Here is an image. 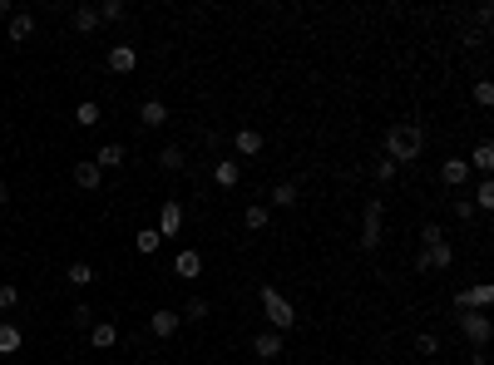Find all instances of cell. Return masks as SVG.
Returning a JSON list of instances; mask_svg holds the SVG:
<instances>
[{
    "label": "cell",
    "mask_w": 494,
    "mask_h": 365,
    "mask_svg": "<svg viewBox=\"0 0 494 365\" xmlns=\"http://www.w3.org/2000/svg\"><path fill=\"white\" fill-rule=\"evenodd\" d=\"M420 153H425V129H420V124L405 119V124H391V129H386V158H391L395 168L410 163V158H420Z\"/></svg>",
    "instance_id": "1"
},
{
    "label": "cell",
    "mask_w": 494,
    "mask_h": 365,
    "mask_svg": "<svg viewBox=\"0 0 494 365\" xmlns=\"http://www.w3.org/2000/svg\"><path fill=\"white\" fill-rule=\"evenodd\" d=\"M425 242H420V272H445L450 262H455V252H450V242H445V232L435 227V222H425V232H420Z\"/></svg>",
    "instance_id": "2"
},
{
    "label": "cell",
    "mask_w": 494,
    "mask_h": 365,
    "mask_svg": "<svg viewBox=\"0 0 494 365\" xmlns=\"http://www.w3.org/2000/svg\"><path fill=\"white\" fill-rule=\"evenodd\" d=\"M257 296H262V311H267V321H272L277 331H292V326H296V306H292V301H287L277 286H262Z\"/></svg>",
    "instance_id": "3"
},
{
    "label": "cell",
    "mask_w": 494,
    "mask_h": 365,
    "mask_svg": "<svg viewBox=\"0 0 494 365\" xmlns=\"http://www.w3.org/2000/svg\"><path fill=\"white\" fill-rule=\"evenodd\" d=\"M381 217H386V197H371L366 202V217H361V247L366 252L381 247Z\"/></svg>",
    "instance_id": "4"
},
{
    "label": "cell",
    "mask_w": 494,
    "mask_h": 365,
    "mask_svg": "<svg viewBox=\"0 0 494 365\" xmlns=\"http://www.w3.org/2000/svg\"><path fill=\"white\" fill-rule=\"evenodd\" d=\"M490 301H494V286H490V281H480V286H465V291L455 296V306H460V311H485Z\"/></svg>",
    "instance_id": "5"
},
{
    "label": "cell",
    "mask_w": 494,
    "mask_h": 365,
    "mask_svg": "<svg viewBox=\"0 0 494 365\" xmlns=\"http://www.w3.org/2000/svg\"><path fill=\"white\" fill-rule=\"evenodd\" d=\"M178 232H183V202L168 197L163 212H159V237H178Z\"/></svg>",
    "instance_id": "6"
},
{
    "label": "cell",
    "mask_w": 494,
    "mask_h": 365,
    "mask_svg": "<svg viewBox=\"0 0 494 365\" xmlns=\"http://www.w3.org/2000/svg\"><path fill=\"white\" fill-rule=\"evenodd\" d=\"M460 331H465L470 346H485V341H490V321L475 316V311H460Z\"/></svg>",
    "instance_id": "7"
},
{
    "label": "cell",
    "mask_w": 494,
    "mask_h": 365,
    "mask_svg": "<svg viewBox=\"0 0 494 365\" xmlns=\"http://www.w3.org/2000/svg\"><path fill=\"white\" fill-rule=\"evenodd\" d=\"M178 321H183L178 311H154V316H149V331H154L159 341H168V336L178 331Z\"/></svg>",
    "instance_id": "8"
},
{
    "label": "cell",
    "mask_w": 494,
    "mask_h": 365,
    "mask_svg": "<svg viewBox=\"0 0 494 365\" xmlns=\"http://www.w3.org/2000/svg\"><path fill=\"white\" fill-rule=\"evenodd\" d=\"M465 178H470V163H465V158H445V163H440V182H445V187H460Z\"/></svg>",
    "instance_id": "9"
},
{
    "label": "cell",
    "mask_w": 494,
    "mask_h": 365,
    "mask_svg": "<svg viewBox=\"0 0 494 365\" xmlns=\"http://www.w3.org/2000/svg\"><path fill=\"white\" fill-rule=\"evenodd\" d=\"M134 65H139L134 45H114V50H109V70H114V75H129Z\"/></svg>",
    "instance_id": "10"
},
{
    "label": "cell",
    "mask_w": 494,
    "mask_h": 365,
    "mask_svg": "<svg viewBox=\"0 0 494 365\" xmlns=\"http://www.w3.org/2000/svg\"><path fill=\"white\" fill-rule=\"evenodd\" d=\"M232 148H237L242 158H257V153H262V134H257V129H237Z\"/></svg>",
    "instance_id": "11"
},
{
    "label": "cell",
    "mask_w": 494,
    "mask_h": 365,
    "mask_svg": "<svg viewBox=\"0 0 494 365\" xmlns=\"http://www.w3.org/2000/svg\"><path fill=\"white\" fill-rule=\"evenodd\" d=\"M173 272L183 276V281H193V276L203 272V257H198L193 247H183V252H178V257H173Z\"/></svg>",
    "instance_id": "12"
},
{
    "label": "cell",
    "mask_w": 494,
    "mask_h": 365,
    "mask_svg": "<svg viewBox=\"0 0 494 365\" xmlns=\"http://www.w3.org/2000/svg\"><path fill=\"white\" fill-rule=\"evenodd\" d=\"M139 119H144L149 129H159V124H168V104H163V99H144V109H139Z\"/></svg>",
    "instance_id": "13"
},
{
    "label": "cell",
    "mask_w": 494,
    "mask_h": 365,
    "mask_svg": "<svg viewBox=\"0 0 494 365\" xmlns=\"http://www.w3.org/2000/svg\"><path fill=\"white\" fill-rule=\"evenodd\" d=\"M252 351H257L262 361H272V356H282V331H262V336L252 341Z\"/></svg>",
    "instance_id": "14"
},
{
    "label": "cell",
    "mask_w": 494,
    "mask_h": 365,
    "mask_svg": "<svg viewBox=\"0 0 494 365\" xmlns=\"http://www.w3.org/2000/svg\"><path fill=\"white\" fill-rule=\"evenodd\" d=\"M99 178H104V173H99V163H95V158H85V163H75V182H80L85 192H95V187H99Z\"/></svg>",
    "instance_id": "15"
},
{
    "label": "cell",
    "mask_w": 494,
    "mask_h": 365,
    "mask_svg": "<svg viewBox=\"0 0 494 365\" xmlns=\"http://www.w3.org/2000/svg\"><path fill=\"white\" fill-rule=\"evenodd\" d=\"M119 341V331H114V321H95L90 326V346H99V351H109Z\"/></svg>",
    "instance_id": "16"
},
{
    "label": "cell",
    "mask_w": 494,
    "mask_h": 365,
    "mask_svg": "<svg viewBox=\"0 0 494 365\" xmlns=\"http://www.w3.org/2000/svg\"><path fill=\"white\" fill-rule=\"evenodd\" d=\"M30 35H35V20H30L25 10H15V15H10V40L20 45V40H30Z\"/></svg>",
    "instance_id": "17"
},
{
    "label": "cell",
    "mask_w": 494,
    "mask_h": 365,
    "mask_svg": "<svg viewBox=\"0 0 494 365\" xmlns=\"http://www.w3.org/2000/svg\"><path fill=\"white\" fill-rule=\"evenodd\" d=\"M95 163H99V173H104V168H119V163H124V143H104L95 153Z\"/></svg>",
    "instance_id": "18"
},
{
    "label": "cell",
    "mask_w": 494,
    "mask_h": 365,
    "mask_svg": "<svg viewBox=\"0 0 494 365\" xmlns=\"http://www.w3.org/2000/svg\"><path fill=\"white\" fill-rule=\"evenodd\" d=\"M465 163H470V168H480V173L490 178V173H494V143H480V148H475V158H465Z\"/></svg>",
    "instance_id": "19"
},
{
    "label": "cell",
    "mask_w": 494,
    "mask_h": 365,
    "mask_svg": "<svg viewBox=\"0 0 494 365\" xmlns=\"http://www.w3.org/2000/svg\"><path fill=\"white\" fill-rule=\"evenodd\" d=\"M134 247H139V252H144V257H154V252H159V247H163V237H159V227H144V232H139V237H134Z\"/></svg>",
    "instance_id": "20"
},
{
    "label": "cell",
    "mask_w": 494,
    "mask_h": 365,
    "mask_svg": "<svg viewBox=\"0 0 494 365\" xmlns=\"http://www.w3.org/2000/svg\"><path fill=\"white\" fill-rule=\"evenodd\" d=\"M213 178L222 182V187H237V178H242V168H237V163H232V158H222V163H218V168H213Z\"/></svg>",
    "instance_id": "21"
},
{
    "label": "cell",
    "mask_w": 494,
    "mask_h": 365,
    "mask_svg": "<svg viewBox=\"0 0 494 365\" xmlns=\"http://www.w3.org/2000/svg\"><path fill=\"white\" fill-rule=\"evenodd\" d=\"M159 163H163L168 173H183V163H188V158H183V148H178V143H168V148L159 153Z\"/></svg>",
    "instance_id": "22"
},
{
    "label": "cell",
    "mask_w": 494,
    "mask_h": 365,
    "mask_svg": "<svg viewBox=\"0 0 494 365\" xmlns=\"http://www.w3.org/2000/svg\"><path fill=\"white\" fill-rule=\"evenodd\" d=\"M10 351H20V326L15 321L0 326V356H10Z\"/></svg>",
    "instance_id": "23"
},
{
    "label": "cell",
    "mask_w": 494,
    "mask_h": 365,
    "mask_svg": "<svg viewBox=\"0 0 494 365\" xmlns=\"http://www.w3.org/2000/svg\"><path fill=\"white\" fill-rule=\"evenodd\" d=\"M95 25H99V10H95V5H80V10H75V30H80V35H90Z\"/></svg>",
    "instance_id": "24"
},
{
    "label": "cell",
    "mask_w": 494,
    "mask_h": 365,
    "mask_svg": "<svg viewBox=\"0 0 494 365\" xmlns=\"http://www.w3.org/2000/svg\"><path fill=\"white\" fill-rule=\"evenodd\" d=\"M75 124H80V129H95V124H99V104H95V99H85V104L75 109Z\"/></svg>",
    "instance_id": "25"
},
{
    "label": "cell",
    "mask_w": 494,
    "mask_h": 365,
    "mask_svg": "<svg viewBox=\"0 0 494 365\" xmlns=\"http://www.w3.org/2000/svg\"><path fill=\"white\" fill-rule=\"evenodd\" d=\"M470 202H475V212H480V207H485V212H490V207H494V178H485V182H480V187H475V197H470Z\"/></svg>",
    "instance_id": "26"
},
{
    "label": "cell",
    "mask_w": 494,
    "mask_h": 365,
    "mask_svg": "<svg viewBox=\"0 0 494 365\" xmlns=\"http://www.w3.org/2000/svg\"><path fill=\"white\" fill-rule=\"evenodd\" d=\"M272 202L277 207H296V182H277L272 187Z\"/></svg>",
    "instance_id": "27"
},
{
    "label": "cell",
    "mask_w": 494,
    "mask_h": 365,
    "mask_svg": "<svg viewBox=\"0 0 494 365\" xmlns=\"http://www.w3.org/2000/svg\"><path fill=\"white\" fill-rule=\"evenodd\" d=\"M95 281V267L90 262H70V286H90Z\"/></svg>",
    "instance_id": "28"
},
{
    "label": "cell",
    "mask_w": 494,
    "mask_h": 365,
    "mask_svg": "<svg viewBox=\"0 0 494 365\" xmlns=\"http://www.w3.org/2000/svg\"><path fill=\"white\" fill-rule=\"evenodd\" d=\"M242 222H247L252 232H262V227H267V207H262V202H252V207L242 212Z\"/></svg>",
    "instance_id": "29"
},
{
    "label": "cell",
    "mask_w": 494,
    "mask_h": 365,
    "mask_svg": "<svg viewBox=\"0 0 494 365\" xmlns=\"http://www.w3.org/2000/svg\"><path fill=\"white\" fill-rule=\"evenodd\" d=\"M415 351H420V356H435V351H440V336H435V331H420V336H415Z\"/></svg>",
    "instance_id": "30"
},
{
    "label": "cell",
    "mask_w": 494,
    "mask_h": 365,
    "mask_svg": "<svg viewBox=\"0 0 494 365\" xmlns=\"http://www.w3.org/2000/svg\"><path fill=\"white\" fill-rule=\"evenodd\" d=\"M475 104H480V109H490V104H494V85H490V80H480V85H475Z\"/></svg>",
    "instance_id": "31"
},
{
    "label": "cell",
    "mask_w": 494,
    "mask_h": 365,
    "mask_svg": "<svg viewBox=\"0 0 494 365\" xmlns=\"http://www.w3.org/2000/svg\"><path fill=\"white\" fill-rule=\"evenodd\" d=\"M95 10H99V20H124V5H119V0H104Z\"/></svg>",
    "instance_id": "32"
},
{
    "label": "cell",
    "mask_w": 494,
    "mask_h": 365,
    "mask_svg": "<svg viewBox=\"0 0 494 365\" xmlns=\"http://www.w3.org/2000/svg\"><path fill=\"white\" fill-rule=\"evenodd\" d=\"M70 321L85 331V326H95V311H90V306H75V311H70Z\"/></svg>",
    "instance_id": "33"
},
{
    "label": "cell",
    "mask_w": 494,
    "mask_h": 365,
    "mask_svg": "<svg viewBox=\"0 0 494 365\" xmlns=\"http://www.w3.org/2000/svg\"><path fill=\"white\" fill-rule=\"evenodd\" d=\"M15 301H20V291L5 281V286H0V311H15Z\"/></svg>",
    "instance_id": "34"
},
{
    "label": "cell",
    "mask_w": 494,
    "mask_h": 365,
    "mask_svg": "<svg viewBox=\"0 0 494 365\" xmlns=\"http://www.w3.org/2000/svg\"><path fill=\"white\" fill-rule=\"evenodd\" d=\"M183 316H188V321H203V316H208V301H203V296H193V301H188V311H183Z\"/></svg>",
    "instance_id": "35"
},
{
    "label": "cell",
    "mask_w": 494,
    "mask_h": 365,
    "mask_svg": "<svg viewBox=\"0 0 494 365\" xmlns=\"http://www.w3.org/2000/svg\"><path fill=\"white\" fill-rule=\"evenodd\" d=\"M455 217L470 222V217H475V202H470V197H455Z\"/></svg>",
    "instance_id": "36"
},
{
    "label": "cell",
    "mask_w": 494,
    "mask_h": 365,
    "mask_svg": "<svg viewBox=\"0 0 494 365\" xmlns=\"http://www.w3.org/2000/svg\"><path fill=\"white\" fill-rule=\"evenodd\" d=\"M376 178H381V182L395 178V163H391V158H381V163H376Z\"/></svg>",
    "instance_id": "37"
},
{
    "label": "cell",
    "mask_w": 494,
    "mask_h": 365,
    "mask_svg": "<svg viewBox=\"0 0 494 365\" xmlns=\"http://www.w3.org/2000/svg\"><path fill=\"white\" fill-rule=\"evenodd\" d=\"M5 202H10V187H5V182H0V207H5Z\"/></svg>",
    "instance_id": "38"
}]
</instances>
